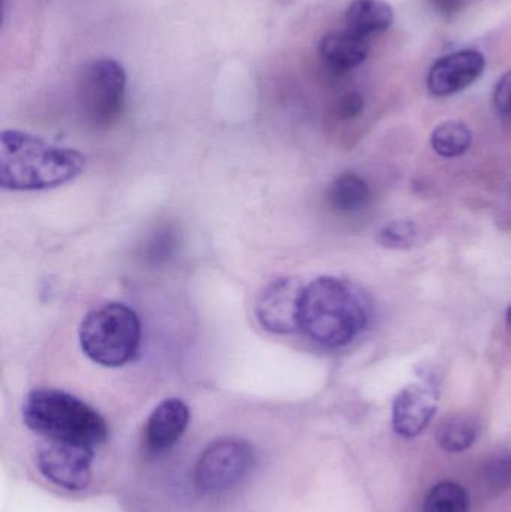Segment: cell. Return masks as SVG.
Here are the masks:
<instances>
[{"instance_id": "cell-13", "label": "cell", "mask_w": 511, "mask_h": 512, "mask_svg": "<svg viewBox=\"0 0 511 512\" xmlns=\"http://www.w3.org/2000/svg\"><path fill=\"white\" fill-rule=\"evenodd\" d=\"M393 20L395 12L384 0H353L345 12V29L369 38L389 29Z\"/></svg>"}, {"instance_id": "cell-5", "label": "cell", "mask_w": 511, "mask_h": 512, "mask_svg": "<svg viewBox=\"0 0 511 512\" xmlns=\"http://www.w3.org/2000/svg\"><path fill=\"white\" fill-rule=\"evenodd\" d=\"M126 72L113 59L93 60L78 78V102L90 125L108 128L117 122L125 105Z\"/></svg>"}, {"instance_id": "cell-2", "label": "cell", "mask_w": 511, "mask_h": 512, "mask_svg": "<svg viewBox=\"0 0 511 512\" xmlns=\"http://www.w3.org/2000/svg\"><path fill=\"white\" fill-rule=\"evenodd\" d=\"M86 156L54 146L35 135L3 131L0 137V185L9 191H44L80 176Z\"/></svg>"}, {"instance_id": "cell-19", "label": "cell", "mask_w": 511, "mask_h": 512, "mask_svg": "<svg viewBox=\"0 0 511 512\" xmlns=\"http://www.w3.org/2000/svg\"><path fill=\"white\" fill-rule=\"evenodd\" d=\"M177 248V236L170 228L158 231L147 243V258L153 262L167 261Z\"/></svg>"}, {"instance_id": "cell-12", "label": "cell", "mask_w": 511, "mask_h": 512, "mask_svg": "<svg viewBox=\"0 0 511 512\" xmlns=\"http://www.w3.org/2000/svg\"><path fill=\"white\" fill-rule=\"evenodd\" d=\"M368 39L347 29L327 33L318 48L321 60L335 74H345L365 62L369 53Z\"/></svg>"}, {"instance_id": "cell-16", "label": "cell", "mask_w": 511, "mask_h": 512, "mask_svg": "<svg viewBox=\"0 0 511 512\" xmlns=\"http://www.w3.org/2000/svg\"><path fill=\"white\" fill-rule=\"evenodd\" d=\"M473 143L471 129L459 120L441 123L432 132L431 144L443 158H458L467 153Z\"/></svg>"}, {"instance_id": "cell-21", "label": "cell", "mask_w": 511, "mask_h": 512, "mask_svg": "<svg viewBox=\"0 0 511 512\" xmlns=\"http://www.w3.org/2000/svg\"><path fill=\"white\" fill-rule=\"evenodd\" d=\"M488 480L495 487H511V456L495 459L489 465Z\"/></svg>"}, {"instance_id": "cell-8", "label": "cell", "mask_w": 511, "mask_h": 512, "mask_svg": "<svg viewBox=\"0 0 511 512\" xmlns=\"http://www.w3.org/2000/svg\"><path fill=\"white\" fill-rule=\"evenodd\" d=\"M303 289L305 285L296 277H278L267 283L255 304V315L261 327L275 334L300 330Z\"/></svg>"}, {"instance_id": "cell-11", "label": "cell", "mask_w": 511, "mask_h": 512, "mask_svg": "<svg viewBox=\"0 0 511 512\" xmlns=\"http://www.w3.org/2000/svg\"><path fill=\"white\" fill-rule=\"evenodd\" d=\"M188 424V405L176 397L165 399L153 409L144 427L147 450L155 454L170 451L182 438Z\"/></svg>"}, {"instance_id": "cell-15", "label": "cell", "mask_w": 511, "mask_h": 512, "mask_svg": "<svg viewBox=\"0 0 511 512\" xmlns=\"http://www.w3.org/2000/svg\"><path fill=\"white\" fill-rule=\"evenodd\" d=\"M482 426L471 415H453L441 421L437 430V442L450 454L462 453L473 447L479 439Z\"/></svg>"}, {"instance_id": "cell-9", "label": "cell", "mask_w": 511, "mask_h": 512, "mask_svg": "<svg viewBox=\"0 0 511 512\" xmlns=\"http://www.w3.org/2000/svg\"><path fill=\"white\" fill-rule=\"evenodd\" d=\"M486 60L480 51L462 50L441 57L428 75V89L434 96L455 95L470 87L485 71Z\"/></svg>"}, {"instance_id": "cell-7", "label": "cell", "mask_w": 511, "mask_h": 512, "mask_svg": "<svg viewBox=\"0 0 511 512\" xmlns=\"http://www.w3.org/2000/svg\"><path fill=\"white\" fill-rule=\"evenodd\" d=\"M95 448L71 442L47 441L36 454L39 472L54 486L83 492L92 483Z\"/></svg>"}, {"instance_id": "cell-20", "label": "cell", "mask_w": 511, "mask_h": 512, "mask_svg": "<svg viewBox=\"0 0 511 512\" xmlns=\"http://www.w3.org/2000/svg\"><path fill=\"white\" fill-rule=\"evenodd\" d=\"M494 107L501 119L511 123V71L506 72L495 86Z\"/></svg>"}, {"instance_id": "cell-4", "label": "cell", "mask_w": 511, "mask_h": 512, "mask_svg": "<svg viewBox=\"0 0 511 512\" xmlns=\"http://www.w3.org/2000/svg\"><path fill=\"white\" fill-rule=\"evenodd\" d=\"M140 342V319L125 304H102L90 310L81 321V349L93 363L101 366H125L137 354Z\"/></svg>"}, {"instance_id": "cell-1", "label": "cell", "mask_w": 511, "mask_h": 512, "mask_svg": "<svg viewBox=\"0 0 511 512\" xmlns=\"http://www.w3.org/2000/svg\"><path fill=\"white\" fill-rule=\"evenodd\" d=\"M372 303L348 280L323 276L303 289L300 330L324 348H342L368 327Z\"/></svg>"}, {"instance_id": "cell-18", "label": "cell", "mask_w": 511, "mask_h": 512, "mask_svg": "<svg viewBox=\"0 0 511 512\" xmlns=\"http://www.w3.org/2000/svg\"><path fill=\"white\" fill-rule=\"evenodd\" d=\"M419 239V228L413 221H393L378 231L380 246L392 251H407L413 248Z\"/></svg>"}, {"instance_id": "cell-14", "label": "cell", "mask_w": 511, "mask_h": 512, "mask_svg": "<svg viewBox=\"0 0 511 512\" xmlns=\"http://www.w3.org/2000/svg\"><path fill=\"white\" fill-rule=\"evenodd\" d=\"M371 198L368 183L353 173L341 174L333 180L327 191L330 207L339 213H356L368 204Z\"/></svg>"}, {"instance_id": "cell-23", "label": "cell", "mask_w": 511, "mask_h": 512, "mask_svg": "<svg viewBox=\"0 0 511 512\" xmlns=\"http://www.w3.org/2000/svg\"><path fill=\"white\" fill-rule=\"evenodd\" d=\"M507 324H509V327H511V306L509 307V309H507Z\"/></svg>"}, {"instance_id": "cell-3", "label": "cell", "mask_w": 511, "mask_h": 512, "mask_svg": "<svg viewBox=\"0 0 511 512\" xmlns=\"http://www.w3.org/2000/svg\"><path fill=\"white\" fill-rule=\"evenodd\" d=\"M23 418L32 432L47 441L96 448L108 438L104 418L92 406L65 391L33 390L24 400Z\"/></svg>"}, {"instance_id": "cell-17", "label": "cell", "mask_w": 511, "mask_h": 512, "mask_svg": "<svg viewBox=\"0 0 511 512\" xmlns=\"http://www.w3.org/2000/svg\"><path fill=\"white\" fill-rule=\"evenodd\" d=\"M468 495L456 483H440L429 493L423 512H468Z\"/></svg>"}, {"instance_id": "cell-10", "label": "cell", "mask_w": 511, "mask_h": 512, "mask_svg": "<svg viewBox=\"0 0 511 512\" xmlns=\"http://www.w3.org/2000/svg\"><path fill=\"white\" fill-rule=\"evenodd\" d=\"M438 393L429 384H411L393 402V429L404 438H416L437 412Z\"/></svg>"}, {"instance_id": "cell-6", "label": "cell", "mask_w": 511, "mask_h": 512, "mask_svg": "<svg viewBox=\"0 0 511 512\" xmlns=\"http://www.w3.org/2000/svg\"><path fill=\"white\" fill-rule=\"evenodd\" d=\"M254 465V450L242 439L213 441L201 453L194 484L201 493H221L239 484Z\"/></svg>"}, {"instance_id": "cell-22", "label": "cell", "mask_w": 511, "mask_h": 512, "mask_svg": "<svg viewBox=\"0 0 511 512\" xmlns=\"http://www.w3.org/2000/svg\"><path fill=\"white\" fill-rule=\"evenodd\" d=\"M363 110V98L356 92L345 93L338 104H336V114L339 119L351 120L359 116Z\"/></svg>"}]
</instances>
